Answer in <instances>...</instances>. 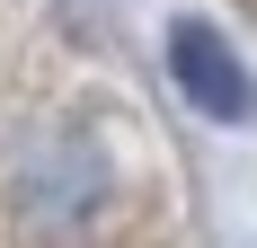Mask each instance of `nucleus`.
Masks as SVG:
<instances>
[{
  "label": "nucleus",
  "mask_w": 257,
  "mask_h": 248,
  "mask_svg": "<svg viewBox=\"0 0 257 248\" xmlns=\"http://www.w3.org/2000/svg\"><path fill=\"white\" fill-rule=\"evenodd\" d=\"M106 160L89 142H27L18 151V169H9V204H18L27 222H45V230H71V222H89L106 204Z\"/></svg>",
  "instance_id": "obj_1"
},
{
  "label": "nucleus",
  "mask_w": 257,
  "mask_h": 248,
  "mask_svg": "<svg viewBox=\"0 0 257 248\" xmlns=\"http://www.w3.org/2000/svg\"><path fill=\"white\" fill-rule=\"evenodd\" d=\"M169 62H178V89L204 106V115H222V124H239V115H248L239 62L222 53V36H213V27H178V36H169Z\"/></svg>",
  "instance_id": "obj_2"
}]
</instances>
